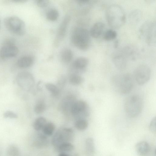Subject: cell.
I'll list each match as a JSON object with an SVG mask.
<instances>
[{
    "mask_svg": "<svg viewBox=\"0 0 156 156\" xmlns=\"http://www.w3.org/2000/svg\"><path fill=\"white\" fill-rule=\"evenodd\" d=\"M106 16L108 25L113 29H117L122 27L126 20L124 10L117 4H112L108 7Z\"/></svg>",
    "mask_w": 156,
    "mask_h": 156,
    "instance_id": "cell-1",
    "label": "cell"
},
{
    "mask_svg": "<svg viewBox=\"0 0 156 156\" xmlns=\"http://www.w3.org/2000/svg\"><path fill=\"white\" fill-rule=\"evenodd\" d=\"M111 83L113 88L116 91L124 94L129 93L133 85V77L128 73L114 76L111 79Z\"/></svg>",
    "mask_w": 156,
    "mask_h": 156,
    "instance_id": "cell-2",
    "label": "cell"
},
{
    "mask_svg": "<svg viewBox=\"0 0 156 156\" xmlns=\"http://www.w3.org/2000/svg\"><path fill=\"white\" fill-rule=\"evenodd\" d=\"M143 101L137 94L131 95L126 99L124 109L127 115L132 118L137 116L141 112L143 108Z\"/></svg>",
    "mask_w": 156,
    "mask_h": 156,
    "instance_id": "cell-3",
    "label": "cell"
},
{
    "mask_svg": "<svg viewBox=\"0 0 156 156\" xmlns=\"http://www.w3.org/2000/svg\"><path fill=\"white\" fill-rule=\"evenodd\" d=\"M71 41L72 44L78 49L82 50L87 49L91 43L90 34L84 28H77L72 32Z\"/></svg>",
    "mask_w": 156,
    "mask_h": 156,
    "instance_id": "cell-4",
    "label": "cell"
},
{
    "mask_svg": "<svg viewBox=\"0 0 156 156\" xmlns=\"http://www.w3.org/2000/svg\"><path fill=\"white\" fill-rule=\"evenodd\" d=\"M4 23L7 29L13 34L21 36L26 32L25 23L18 17L16 16L7 17L4 19Z\"/></svg>",
    "mask_w": 156,
    "mask_h": 156,
    "instance_id": "cell-5",
    "label": "cell"
},
{
    "mask_svg": "<svg viewBox=\"0 0 156 156\" xmlns=\"http://www.w3.org/2000/svg\"><path fill=\"white\" fill-rule=\"evenodd\" d=\"M140 32L142 38L149 44H154L156 41V23L154 21L148 20L141 26Z\"/></svg>",
    "mask_w": 156,
    "mask_h": 156,
    "instance_id": "cell-6",
    "label": "cell"
},
{
    "mask_svg": "<svg viewBox=\"0 0 156 156\" xmlns=\"http://www.w3.org/2000/svg\"><path fill=\"white\" fill-rule=\"evenodd\" d=\"M74 137V134L72 129L63 128L57 131L53 135L52 144L55 147L62 143L72 141Z\"/></svg>",
    "mask_w": 156,
    "mask_h": 156,
    "instance_id": "cell-7",
    "label": "cell"
},
{
    "mask_svg": "<svg viewBox=\"0 0 156 156\" xmlns=\"http://www.w3.org/2000/svg\"><path fill=\"white\" fill-rule=\"evenodd\" d=\"M151 70L149 66L145 64H141L135 69L133 77L136 83L140 85L146 83L150 79Z\"/></svg>",
    "mask_w": 156,
    "mask_h": 156,
    "instance_id": "cell-8",
    "label": "cell"
},
{
    "mask_svg": "<svg viewBox=\"0 0 156 156\" xmlns=\"http://www.w3.org/2000/svg\"><path fill=\"white\" fill-rule=\"evenodd\" d=\"M16 80L18 86L24 90H29L32 85V76L27 71H23L19 73L16 77Z\"/></svg>",
    "mask_w": 156,
    "mask_h": 156,
    "instance_id": "cell-9",
    "label": "cell"
},
{
    "mask_svg": "<svg viewBox=\"0 0 156 156\" xmlns=\"http://www.w3.org/2000/svg\"><path fill=\"white\" fill-rule=\"evenodd\" d=\"M70 111L72 115L75 116L80 113L85 116H87L89 114V108L87 103L82 100L78 101L73 103Z\"/></svg>",
    "mask_w": 156,
    "mask_h": 156,
    "instance_id": "cell-10",
    "label": "cell"
},
{
    "mask_svg": "<svg viewBox=\"0 0 156 156\" xmlns=\"http://www.w3.org/2000/svg\"><path fill=\"white\" fill-rule=\"evenodd\" d=\"M19 51L15 44H2L0 48V57L3 59L13 57L18 54Z\"/></svg>",
    "mask_w": 156,
    "mask_h": 156,
    "instance_id": "cell-11",
    "label": "cell"
},
{
    "mask_svg": "<svg viewBox=\"0 0 156 156\" xmlns=\"http://www.w3.org/2000/svg\"><path fill=\"white\" fill-rule=\"evenodd\" d=\"M120 52L127 59L134 60L136 59L138 55V50L135 46L129 44L124 46Z\"/></svg>",
    "mask_w": 156,
    "mask_h": 156,
    "instance_id": "cell-12",
    "label": "cell"
},
{
    "mask_svg": "<svg viewBox=\"0 0 156 156\" xmlns=\"http://www.w3.org/2000/svg\"><path fill=\"white\" fill-rule=\"evenodd\" d=\"M112 60L115 66L119 69L123 70L126 67L127 59L120 52L113 56Z\"/></svg>",
    "mask_w": 156,
    "mask_h": 156,
    "instance_id": "cell-13",
    "label": "cell"
},
{
    "mask_svg": "<svg viewBox=\"0 0 156 156\" xmlns=\"http://www.w3.org/2000/svg\"><path fill=\"white\" fill-rule=\"evenodd\" d=\"M137 153L140 156H146L150 153L151 147L147 142L142 141L138 142L135 146Z\"/></svg>",
    "mask_w": 156,
    "mask_h": 156,
    "instance_id": "cell-14",
    "label": "cell"
},
{
    "mask_svg": "<svg viewBox=\"0 0 156 156\" xmlns=\"http://www.w3.org/2000/svg\"><path fill=\"white\" fill-rule=\"evenodd\" d=\"M105 27L104 23L101 21L95 23L91 27L90 34V35L94 38L98 37L102 34Z\"/></svg>",
    "mask_w": 156,
    "mask_h": 156,
    "instance_id": "cell-15",
    "label": "cell"
},
{
    "mask_svg": "<svg viewBox=\"0 0 156 156\" xmlns=\"http://www.w3.org/2000/svg\"><path fill=\"white\" fill-rule=\"evenodd\" d=\"M34 58L30 55H26L20 58L17 61V65L20 68H25L29 67L33 64Z\"/></svg>",
    "mask_w": 156,
    "mask_h": 156,
    "instance_id": "cell-16",
    "label": "cell"
},
{
    "mask_svg": "<svg viewBox=\"0 0 156 156\" xmlns=\"http://www.w3.org/2000/svg\"><path fill=\"white\" fill-rule=\"evenodd\" d=\"M85 146L86 156H94L95 147L93 138L91 137L87 138L85 141Z\"/></svg>",
    "mask_w": 156,
    "mask_h": 156,
    "instance_id": "cell-17",
    "label": "cell"
},
{
    "mask_svg": "<svg viewBox=\"0 0 156 156\" xmlns=\"http://www.w3.org/2000/svg\"><path fill=\"white\" fill-rule=\"evenodd\" d=\"M88 63V60L86 57H81L76 58L73 62V66L76 69H84Z\"/></svg>",
    "mask_w": 156,
    "mask_h": 156,
    "instance_id": "cell-18",
    "label": "cell"
},
{
    "mask_svg": "<svg viewBox=\"0 0 156 156\" xmlns=\"http://www.w3.org/2000/svg\"><path fill=\"white\" fill-rule=\"evenodd\" d=\"M141 16V11L139 9H134L132 11L129 15V21L132 24H136L140 20Z\"/></svg>",
    "mask_w": 156,
    "mask_h": 156,
    "instance_id": "cell-19",
    "label": "cell"
},
{
    "mask_svg": "<svg viewBox=\"0 0 156 156\" xmlns=\"http://www.w3.org/2000/svg\"><path fill=\"white\" fill-rule=\"evenodd\" d=\"M73 56L72 51L69 49L65 48L61 51L60 57L62 60L65 63H68L72 60Z\"/></svg>",
    "mask_w": 156,
    "mask_h": 156,
    "instance_id": "cell-20",
    "label": "cell"
},
{
    "mask_svg": "<svg viewBox=\"0 0 156 156\" xmlns=\"http://www.w3.org/2000/svg\"><path fill=\"white\" fill-rule=\"evenodd\" d=\"M69 20V17H66L60 25L57 36L58 39H62L64 37Z\"/></svg>",
    "mask_w": 156,
    "mask_h": 156,
    "instance_id": "cell-21",
    "label": "cell"
},
{
    "mask_svg": "<svg viewBox=\"0 0 156 156\" xmlns=\"http://www.w3.org/2000/svg\"><path fill=\"white\" fill-rule=\"evenodd\" d=\"M55 148L58 152L65 153L72 151L73 149L74 146L70 142H66L60 144Z\"/></svg>",
    "mask_w": 156,
    "mask_h": 156,
    "instance_id": "cell-22",
    "label": "cell"
},
{
    "mask_svg": "<svg viewBox=\"0 0 156 156\" xmlns=\"http://www.w3.org/2000/svg\"><path fill=\"white\" fill-rule=\"evenodd\" d=\"M47 123L46 119L42 117H40L37 118L33 123V127L37 131L42 130L43 127Z\"/></svg>",
    "mask_w": 156,
    "mask_h": 156,
    "instance_id": "cell-23",
    "label": "cell"
},
{
    "mask_svg": "<svg viewBox=\"0 0 156 156\" xmlns=\"http://www.w3.org/2000/svg\"><path fill=\"white\" fill-rule=\"evenodd\" d=\"M55 128V126L53 123L48 122L46 123L42 130L44 135L50 136L53 134Z\"/></svg>",
    "mask_w": 156,
    "mask_h": 156,
    "instance_id": "cell-24",
    "label": "cell"
},
{
    "mask_svg": "<svg viewBox=\"0 0 156 156\" xmlns=\"http://www.w3.org/2000/svg\"><path fill=\"white\" fill-rule=\"evenodd\" d=\"M74 125L75 128L78 130L83 131L87 128L88 123L86 120L80 119H78L75 122Z\"/></svg>",
    "mask_w": 156,
    "mask_h": 156,
    "instance_id": "cell-25",
    "label": "cell"
},
{
    "mask_svg": "<svg viewBox=\"0 0 156 156\" xmlns=\"http://www.w3.org/2000/svg\"><path fill=\"white\" fill-rule=\"evenodd\" d=\"M83 78L76 74H72L69 77V81L72 84L76 85L81 84L83 81Z\"/></svg>",
    "mask_w": 156,
    "mask_h": 156,
    "instance_id": "cell-26",
    "label": "cell"
},
{
    "mask_svg": "<svg viewBox=\"0 0 156 156\" xmlns=\"http://www.w3.org/2000/svg\"><path fill=\"white\" fill-rule=\"evenodd\" d=\"M117 36L116 32L113 29L106 30L103 35V38L106 41H111L115 39Z\"/></svg>",
    "mask_w": 156,
    "mask_h": 156,
    "instance_id": "cell-27",
    "label": "cell"
},
{
    "mask_svg": "<svg viewBox=\"0 0 156 156\" xmlns=\"http://www.w3.org/2000/svg\"><path fill=\"white\" fill-rule=\"evenodd\" d=\"M6 154L8 156H18L20 154L18 148L16 145H9L6 150Z\"/></svg>",
    "mask_w": 156,
    "mask_h": 156,
    "instance_id": "cell-28",
    "label": "cell"
},
{
    "mask_svg": "<svg viewBox=\"0 0 156 156\" xmlns=\"http://www.w3.org/2000/svg\"><path fill=\"white\" fill-rule=\"evenodd\" d=\"M44 134H40L37 136L36 140L34 141V144L37 147L44 146L47 144V137Z\"/></svg>",
    "mask_w": 156,
    "mask_h": 156,
    "instance_id": "cell-29",
    "label": "cell"
},
{
    "mask_svg": "<svg viewBox=\"0 0 156 156\" xmlns=\"http://www.w3.org/2000/svg\"><path fill=\"white\" fill-rule=\"evenodd\" d=\"M59 12L55 9H52L49 10L46 14L47 19L50 21H55L58 17Z\"/></svg>",
    "mask_w": 156,
    "mask_h": 156,
    "instance_id": "cell-30",
    "label": "cell"
},
{
    "mask_svg": "<svg viewBox=\"0 0 156 156\" xmlns=\"http://www.w3.org/2000/svg\"><path fill=\"white\" fill-rule=\"evenodd\" d=\"M45 86L47 89L53 95H57L59 94V90L55 85L51 83H47L45 84Z\"/></svg>",
    "mask_w": 156,
    "mask_h": 156,
    "instance_id": "cell-31",
    "label": "cell"
},
{
    "mask_svg": "<svg viewBox=\"0 0 156 156\" xmlns=\"http://www.w3.org/2000/svg\"><path fill=\"white\" fill-rule=\"evenodd\" d=\"M46 106L44 103L41 101L37 103L34 107V111L37 114H40L43 112L45 110Z\"/></svg>",
    "mask_w": 156,
    "mask_h": 156,
    "instance_id": "cell-32",
    "label": "cell"
},
{
    "mask_svg": "<svg viewBox=\"0 0 156 156\" xmlns=\"http://www.w3.org/2000/svg\"><path fill=\"white\" fill-rule=\"evenodd\" d=\"M3 116L5 118L16 119L18 118L17 115L14 112L11 111H7L5 112Z\"/></svg>",
    "mask_w": 156,
    "mask_h": 156,
    "instance_id": "cell-33",
    "label": "cell"
},
{
    "mask_svg": "<svg viewBox=\"0 0 156 156\" xmlns=\"http://www.w3.org/2000/svg\"><path fill=\"white\" fill-rule=\"evenodd\" d=\"M150 130L154 133L156 132V119L155 117L153 118L151 120L149 125Z\"/></svg>",
    "mask_w": 156,
    "mask_h": 156,
    "instance_id": "cell-34",
    "label": "cell"
},
{
    "mask_svg": "<svg viewBox=\"0 0 156 156\" xmlns=\"http://www.w3.org/2000/svg\"><path fill=\"white\" fill-rule=\"evenodd\" d=\"M36 2L37 5L41 7H46L49 3L48 0H37Z\"/></svg>",
    "mask_w": 156,
    "mask_h": 156,
    "instance_id": "cell-35",
    "label": "cell"
},
{
    "mask_svg": "<svg viewBox=\"0 0 156 156\" xmlns=\"http://www.w3.org/2000/svg\"><path fill=\"white\" fill-rule=\"evenodd\" d=\"M58 156H70L65 153H61Z\"/></svg>",
    "mask_w": 156,
    "mask_h": 156,
    "instance_id": "cell-36",
    "label": "cell"
},
{
    "mask_svg": "<svg viewBox=\"0 0 156 156\" xmlns=\"http://www.w3.org/2000/svg\"><path fill=\"white\" fill-rule=\"evenodd\" d=\"M14 2H25L26 1L25 0H15L13 1Z\"/></svg>",
    "mask_w": 156,
    "mask_h": 156,
    "instance_id": "cell-37",
    "label": "cell"
}]
</instances>
